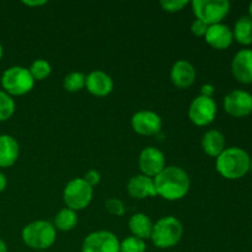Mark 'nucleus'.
I'll use <instances>...</instances> for the list:
<instances>
[{
    "mask_svg": "<svg viewBox=\"0 0 252 252\" xmlns=\"http://www.w3.org/2000/svg\"><path fill=\"white\" fill-rule=\"evenodd\" d=\"M249 16L251 17V20H252V1H251V4H250V6H249Z\"/></svg>",
    "mask_w": 252,
    "mask_h": 252,
    "instance_id": "nucleus-35",
    "label": "nucleus"
},
{
    "mask_svg": "<svg viewBox=\"0 0 252 252\" xmlns=\"http://www.w3.org/2000/svg\"><path fill=\"white\" fill-rule=\"evenodd\" d=\"M250 171L252 172V158H251V162H250Z\"/></svg>",
    "mask_w": 252,
    "mask_h": 252,
    "instance_id": "nucleus-37",
    "label": "nucleus"
},
{
    "mask_svg": "<svg viewBox=\"0 0 252 252\" xmlns=\"http://www.w3.org/2000/svg\"><path fill=\"white\" fill-rule=\"evenodd\" d=\"M233 36L238 43L250 46L252 43V20L250 16H241L235 22Z\"/></svg>",
    "mask_w": 252,
    "mask_h": 252,
    "instance_id": "nucleus-21",
    "label": "nucleus"
},
{
    "mask_svg": "<svg viewBox=\"0 0 252 252\" xmlns=\"http://www.w3.org/2000/svg\"><path fill=\"white\" fill-rule=\"evenodd\" d=\"M37 252H44V251H37Z\"/></svg>",
    "mask_w": 252,
    "mask_h": 252,
    "instance_id": "nucleus-38",
    "label": "nucleus"
},
{
    "mask_svg": "<svg viewBox=\"0 0 252 252\" xmlns=\"http://www.w3.org/2000/svg\"><path fill=\"white\" fill-rule=\"evenodd\" d=\"M214 93H216V89L212 84H204L201 88V95L206 96V97H212L213 98Z\"/></svg>",
    "mask_w": 252,
    "mask_h": 252,
    "instance_id": "nucleus-31",
    "label": "nucleus"
},
{
    "mask_svg": "<svg viewBox=\"0 0 252 252\" xmlns=\"http://www.w3.org/2000/svg\"><path fill=\"white\" fill-rule=\"evenodd\" d=\"M24 5L26 6H42V5H46L47 1L44 0H34V1H22Z\"/></svg>",
    "mask_w": 252,
    "mask_h": 252,
    "instance_id": "nucleus-32",
    "label": "nucleus"
},
{
    "mask_svg": "<svg viewBox=\"0 0 252 252\" xmlns=\"http://www.w3.org/2000/svg\"><path fill=\"white\" fill-rule=\"evenodd\" d=\"M217 103L212 97L206 96H197L193 98L189 107V118L193 125L198 127L209 126L217 116Z\"/></svg>",
    "mask_w": 252,
    "mask_h": 252,
    "instance_id": "nucleus-8",
    "label": "nucleus"
},
{
    "mask_svg": "<svg viewBox=\"0 0 252 252\" xmlns=\"http://www.w3.org/2000/svg\"><path fill=\"white\" fill-rule=\"evenodd\" d=\"M1 86L7 95L22 96L33 89L34 80L27 68L20 65L10 66L2 73Z\"/></svg>",
    "mask_w": 252,
    "mask_h": 252,
    "instance_id": "nucleus-5",
    "label": "nucleus"
},
{
    "mask_svg": "<svg viewBox=\"0 0 252 252\" xmlns=\"http://www.w3.org/2000/svg\"><path fill=\"white\" fill-rule=\"evenodd\" d=\"M22 241L30 249L44 251L53 246L57 240V230L52 223L47 220H36L27 224L21 233Z\"/></svg>",
    "mask_w": 252,
    "mask_h": 252,
    "instance_id": "nucleus-4",
    "label": "nucleus"
},
{
    "mask_svg": "<svg viewBox=\"0 0 252 252\" xmlns=\"http://www.w3.org/2000/svg\"><path fill=\"white\" fill-rule=\"evenodd\" d=\"M84 180H85L86 182H88L89 185H90L91 187H95V186H97L98 184H100V181H101V175H100V172L98 171H96V170H89L88 172H86L85 175H84V177H83Z\"/></svg>",
    "mask_w": 252,
    "mask_h": 252,
    "instance_id": "nucleus-30",
    "label": "nucleus"
},
{
    "mask_svg": "<svg viewBox=\"0 0 252 252\" xmlns=\"http://www.w3.org/2000/svg\"><path fill=\"white\" fill-rule=\"evenodd\" d=\"M15 112V101L5 91L0 90V122L7 121Z\"/></svg>",
    "mask_w": 252,
    "mask_h": 252,
    "instance_id": "nucleus-25",
    "label": "nucleus"
},
{
    "mask_svg": "<svg viewBox=\"0 0 252 252\" xmlns=\"http://www.w3.org/2000/svg\"><path fill=\"white\" fill-rule=\"evenodd\" d=\"M231 73L241 84H252V49H240L231 61Z\"/></svg>",
    "mask_w": 252,
    "mask_h": 252,
    "instance_id": "nucleus-13",
    "label": "nucleus"
},
{
    "mask_svg": "<svg viewBox=\"0 0 252 252\" xmlns=\"http://www.w3.org/2000/svg\"><path fill=\"white\" fill-rule=\"evenodd\" d=\"M127 192L132 198L144 199L157 196L154 186V179L139 174L130 177L127 184Z\"/></svg>",
    "mask_w": 252,
    "mask_h": 252,
    "instance_id": "nucleus-17",
    "label": "nucleus"
},
{
    "mask_svg": "<svg viewBox=\"0 0 252 252\" xmlns=\"http://www.w3.org/2000/svg\"><path fill=\"white\" fill-rule=\"evenodd\" d=\"M204 39H206L207 44H209L212 48L224 51L233 44V30L228 25H224L223 22L211 25L207 30L206 34H204Z\"/></svg>",
    "mask_w": 252,
    "mask_h": 252,
    "instance_id": "nucleus-15",
    "label": "nucleus"
},
{
    "mask_svg": "<svg viewBox=\"0 0 252 252\" xmlns=\"http://www.w3.org/2000/svg\"><path fill=\"white\" fill-rule=\"evenodd\" d=\"M138 164L143 175L154 179L166 167V158L158 148L147 147L140 152Z\"/></svg>",
    "mask_w": 252,
    "mask_h": 252,
    "instance_id": "nucleus-11",
    "label": "nucleus"
},
{
    "mask_svg": "<svg viewBox=\"0 0 252 252\" xmlns=\"http://www.w3.org/2000/svg\"><path fill=\"white\" fill-rule=\"evenodd\" d=\"M133 130L139 135L152 137L157 135L161 130L162 121L158 113L149 110H140L135 112L130 118Z\"/></svg>",
    "mask_w": 252,
    "mask_h": 252,
    "instance_id": "nucleus-12",
    "label": "nucleus"
},
{
    "mask_svg": "<svg viewBox=\"0 0 252 252\" xmlns=\"http://www.w3.org/2000/svg\"><path fill=\"white\" fill-rule=\"evenodd\" d=\"M208 27H209L208 25L204 24L203 21L196 19V20H193V22L191 24V32L197 37H204V34H206Z\"/></svg>",
    "mask_w": 252,
    "mask_h": 252,
    "instance_id": "nucleus-29",
    "label": "nucleus"
},
{
    "mask_svg": "<svg viewBox=\"0 0 252 252\" xmlns=\"http://www.w3.org/2000/svg\"><path fill=\"white\" fill-rule=\"evenodd\" d=\"M86 75L81 71H71L63 79V86L68 93H79L85 88Z\"/></svg>",
    "mask_w": 252,
    "mask_h": 252,
    "instance_id": "nucleus-23",
    "label": "nucleus"
},
{
    "mask_svg": "<svg viewBox=\"0 0 252 252\" xmlns=\"http://www.w3.org/2000/svg\"><path fill=\"white\" fill-rule=\"evenodd\" d=\"M6 186H7L6 176H5V175L0 171V193H1L5 189H6Z\"/></svg>",
    "mask_w": 252,
    "mask_h": 252,
    "instance_id": "nucleus-33",
    "label": "nucleus"
},
{
    "mask_svg": "<svg viewBox=\"0 0 252 252\" xmlns=\"http://www.w3.org/2000/svg\"><path fill=\"white\" fill-rule=\"evenodd\" d=\"M2 53H4V49H2V46H1V43H0V59L2 58Z\"/></svg>",
    "mask_w": 252,
    "mask_h": 252,
    "instance_id": "nucleus-36",
    "label": "nucleus"
},
{
    "mask_svg": "<svg viewBox=\"0 0 252 252\" xmlns=\"http://www.w3.org/2000/svg\"><path fill=\"white\" fill-rule=\"evenodd\" d=\"M189 4V1L187 0H161L160 1V6L164 11L167 12H179Z\"/></svg>",
    "mask_w": 252,
    "mask_h": 252,
    "instance_id": "nucleus-28",
    "label": "nucleus"
},
{
    "mask_svg": "<svg viewBox=\"0 0 252 252\" xmlns=\"http://www.w3.org/2000/svg\"><path fill=\"white\" fill-rule=\"evenodd\" d=\"M157 196L165 201H180L189 193L191 181L184 169L179 166H166L154 177Z\"/></svg>",
    "mask_w": 252,
    "mask_h": 252,
    "instance_id": "nucleus-1",
    "label": "nucleus"
},
{
    "mask_svg": "<svg viewBox=\"0 0 252 252\" xmlns=\"http://www.w3.org/2000/svg\"><path fill=\"white\" fill-rule=\"evenodd\" d=\"M0 252H9L7 251V246L2 239H0Z\"/></svg>",
    "mask_w": 252,
    "mask_h": 252,
    "instance_id": "nucleus-34",
    "label": "nucleus"
},
{
    "mask_svg": "<svg viewBox=\"0 0 252 252\" xmlns=\"http://www.w3.org/2000/svg\"><path fill=\"white\" fill-rule=\"evenodd\" d=\"M120 243L112 231H93L84 239L81 252H120Z\"/></svg>",
    "mask_w": 252,
    "mask_h": 252,
    "instance_id": "nucleus-9",
    "label": "nucleus"
},
{
    "mask_svg": "<svg viewBox=\"0 0 252 252\" xmlns=\"http://www.w3.org/2000/svg\"><path fill=\"white\" fill-rule=\"evenodd\" d=\"M147 244L144 240L135 236H128L120 243V252H145Z\"/></svg>",
    "mask_w": 252,
    "mask_h": 252,
    "instance_id": "nucleus-26",
    "label": "nucleus"
},
{
    "mask_svg": "<svg viewBox=\"0 0 252 252\" xmlns=\"http://www.w3.org/2000/svg\"><path fill=\"white\" fill-rule=\"evenodd\" d=\"M153 221L150 220L149 217L144 213H135L133 214L128 221V226L133 236L139 238L142 240L150 239L153 231Z\"/></svg>",
    "mask_w": 252,
    "mask_h": 252,
    "instance_id": "nucleus-20",
    "label": "nucleus"
},
{
    "mask_svg": "<svg viewBox=\"0 0 252 252\" xmlns=\"http://www.w3.org/2000/svg\"><path fill=\"white\" fill-rule=\"evenodd\" d=\"M184 236V225L176 217L167 216L160 218L153 225L150 240L158 249L175 248Z\"/></svg>",
    "mask_w": 252,
    "mask_h": 252,
    "instance_id": "nucleus-3",
    "label": "nucleus"
},
{
    "mask_svg": "<svg viewBox=\"0 0 252 252\" xmlns=\"http://www.w3.org/2000/svg\"><path fill=\"white\" fill-rule=\"evenodd\" d=\"M251 157L239 147L225 148L216 159V169L226 180H239L250 171Z\"/></svg>",
    "mask_w": 252,
    "mask_h": 252,
    "instance_id": "nucleus-2",
    "label": "nucleus"
},
{
    "mask_svg": "<svg viewBox=\"0 0 252 252\" xmlns=\"http://www.w3.org/2000/svg\"><path fill=\"white\" fill-rule=\"evenodd\" d=\"M20 155V145L14 137L0 134V167H11Z\"/></svg>",
    "mask_w": 252,
    "mask_h": 252,
    "instance_id": "nucleus-18",
    "label": "nucleus"
},
{
    "mask_svg": "<svg viewBox=\"0 0 252 252\" xmlns=\"http://www.w3.org/2000/svg\"><path fill=\"white\" fill-rule=\"evenodd\" d=\"M76 224H78V214L68 207L61 209L54 217L53 225L56 230L70 231L75 228Z\"/></svg>",
    "mask_w": 252,
    "mask_h": 252,
    "instance_id": "nucleus-22",
    "label": "nucleus"
},
{
    "mask_svg": "<svg viewBox=\"0 0 252 252\" xmlns=\"http://www.w3.org/2000/svg\"><path fill=\"white\" fill-rule=\"evenodd\" d=\"M189 4L196 19L208 26L221 24L230 11V2L228 0H193Z\"/></svg>",
    "mask_w": 252,
    "mask_h": 252,
    "instance_id": "nucleus-6",
    "label": "nucleus"
},
{
    "mask_svg": "<svg viewBox=\"0 0 252 252\" xmlns=\"http://www.w3.org/2000/svg\"><path fill=\"white\" fill-rule=\"evenodd\" d=\"M196 68L193 64L189 63V61L180 59L175 62L170 70V79L171 83L179 89H189L196 81Z\"/></svg>",
    "mask_w": 252,
    "mask_h": 252,
    "instance_id": "nucleus-14",
    "label": "nucleus"
},
{
    "mask_svg": "<svg viewBox=\"0 0 252 252\" xmlns=\"http://www.w3.org/2000/svg\"><path fill=\"white\" fill-rule=\"evenodd\" d=\"M94 189L83 179L75 177L65 185L63 191V201L68 208L73 211H83L93 201Z\"/></svg>",
    "mask_w": 252,
    "mask_h": 252,
    "instance_id": "nucleus-7",
    "label": "nucleus"
},
{
    "mask_svg": "<svg viewBox=\"0 0 252 252\" xmlns=\"http://www.w3.org/2000/svg\"><path fill=\"white\" fill-rule=\"evenodd\" d=\"M105 209L108 213L112 214V216L115 217H122L126 212L125 204H123V202L118 198L106 199Z\"/></svg>",
    "mask_w": 252,
    "mask_h": 252,
    "instance_id": "nucleus-27",
    "label": "nucleus"
},
{
    "mask_svg": "<svg viewBox=\"0 0 252 252\" xmlns=\"http://www.w3.org/2000/svg\"><path fill=\"white\" fill-rule=\"evenodd\" d=\"M202 149L208 157L218 158L225 150V137L217 129H211L202 137Z\"/></svg>",
    "mask_w": 252,
    "mask_h": 252,
    "instance_id": "nucleus-19",
    "label": "nucleus"
},
{
    "mask_svg": "<svg viewBox=\"0 0 252 252\" xmlns=\"http://www.w3.org/2000/svg\"><path fill=\"white\" fill-rule=\"evenodd\" d=\"M32 78L34 81H42L48 78L52 73V66L46 59H36L32 62V64L29 68Z\"/></svg>",
    "mask_w": 252,
    "mask_h": 252,
    "instance_id": "nucleus-24",
    "label": "nucleus"
},
{
    "mask_svg": "<svg viewBox=\"0 0 252 252\" xmlns=\"http://www.w3.org/2000/svg\"><path fill=\"white\" fill-rule=\"evenodd\" d=\"M224 110L235 118H244L252 113V95L245 90L230 91L224 97Z\"/></svg>",
    "mask_w": 252,
    "mask_h": 252,
    "instance_id": "nucleus-10",
    "label": "nucleus"
},
{
    "mask_svg": "<svg viewBox=\"0 0 252 252\" xmlns=\"http://www.w3.org/2000/svg\"><path fill=\"white\" fill-rule=\"evenodd\" d=\"M112 78L102 70H94L86 75L85 88L91 95L96 97H106L113 91Z\"/></svg>",
    "mask_w": 252,
    "mask_h": 252,
    "instance_id": "nucleus-16",
    "label": "nucleus"
}]
</instances>
